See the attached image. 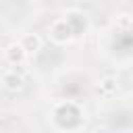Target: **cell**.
I'll return each mask as SVG.
<instances>
[{
  "mask_svg": "<svg viewBox=\"0 0 133 133\" xmlns=\"http://www.w3.org/2000/svg\"><path fill=\"white\" fill-rule=\"evenodd\" d=\"M27 54L23 50V46L19 42H10L6 48H4V60L10 64V66H21L23 62H27Z\"/></svg>",
  "mask_w": 133,
  "mask_h": 133,
  "instance_id": "5",
  "label": "cell"
},
{
  "mask_svg": "<svg viewBox=\"0 0 133 133\" xmlns=\"http://www.w3.org/2000/svg\"><path fill=\"white\" fill-rule=\"evenodd\" d=\"M114 25H116V29L129 33V31H131V15H129V12H121V15H116Z\"/></svg>",
  "mask_w": 133,
  "mask_h": 133,
  "instance_id": "8",
  "label": "cell"
},
{
  "mask_svg": "<svg viewBox=\"0 0 133 133\" xmlns=\"http://www.w3.org/2000/svg\"><path fill=\"white\" fill-rule=\"evenodd\" d=\"M2 87L6 89V91H21L23 89V85H25V77L21 75V73H17V69H10V71H6V73H2Z\"/></svg>",
  "mask_w": 133,
  "mask_h": 133,
  "instance_id": "6",
  "label": "cell"
},
{
  "mask_svg": "<svg viewBox=\"0 0 133 133\" xmlns=\"http://www.w3.org/2000/svg\"><path fill=\"white\" fill-rule=\"evenodd\" d=\"M19 44L23 46V50H25L27 56H35V54H39L42 48H44V37H42L39 33H35V31H29V33H23V35H21Z\"/></svg>",
  "mask_w": 133,
  "mask_h": 133,
  "instance_id": "4",
  "label": "cell"
},
{
  "mask_svg": "<svg viewBox=\"0 0 133 133\" xmlns=\"http://www.w3.org/2000/svg\"><path fill=\"white\" fill-rule=\"evenodd\" d=\"M98 89H100L102 96H112V94L118 91V81H116L114 77H104V79H100Z\"/></svg>",
  "mask_w": 133,
  "mask_h": 133,
  "instance_id": "7",
  "label": "cell"
},
{
  "mask_svg": "<svg viewBox=\"0 0 133 133\" xmlns=\"http://www.w3.org/2000/svg\"><path fill=\"white\" fill-rule=\"evenodd\" d=\"M62 19L69 23L75 39H77V37H85V35L89 33L91 23H89V17H87L83 10H79V8H66V10L62 12Z\"/></svg>",
  "mask_w": 133,
  "mask_h": 133,
  "instance_id": "2",
  "label": "cell"
},
{
  "mask_svg": "<svg viewBox=\"0 0 133 133\" xmlns=\"http://www.w3.org/2000/svg\"><path fill=\"white\" fill-rule=\"evenodd\" d=\"M50 125L60 133L81 131L87 125V110L77 100H58L50 108Z\"/></svg>",
  "mask_w": 133,
  "mask_h": 133,
  "instance_id": "1",
  "label": "cell"
},
{
  "mask_svg": "<svg viewBox=\"0 0 133 133\" xmlns=\"http://www.w3.org/2000/svg\"><path fill=\"white\" fill-rule=\"evenodd\" d=\"M48 39H50L54 46H69V44L75 42V35H73V31H71L69 23H66L62 17H58V19H54V21L48 25Z\"/></svg>",
  "mask_w": 133,
  "mask_h": 133,
  "instance_id": "3",
  "label": "cell"
}]
</instances>
